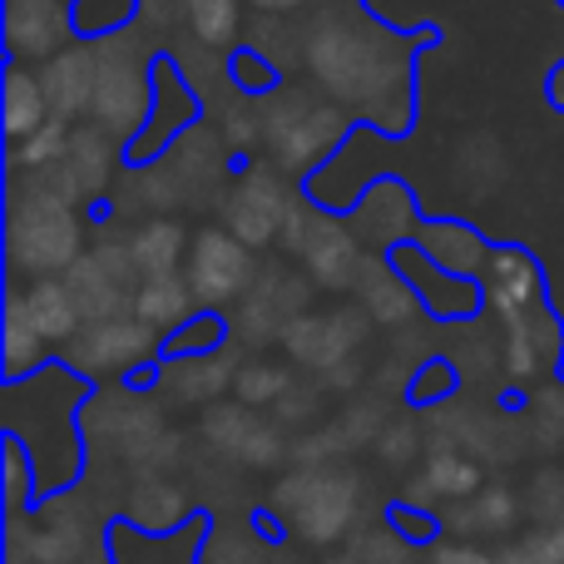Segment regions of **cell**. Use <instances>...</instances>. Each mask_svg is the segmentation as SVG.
<instances>
[{"label":"cell","instance_id":"cell-24","mask_svg":"<svg viewBox=\"0 0 564 564\" xmlns=\"http://www.w3.org/2000/svg\"><path fill=\"white\" fill-rule=\"evenodd\" d=\"M50 99H45V85H40V69L20 65V59H10L6 69V139L15 144V139L35 134L40 124H50Z\"/></svg>","mask_w":564,"mask_h":564},{"label":"cell","instance_id":"cell-9","mask_svg":"<svg viewBox=\"0 0 564 564\" xmlns=\"http://www.w3.org/2000/svg\"><path fill=\"white\" fill-rule=\"evenodd\" d=\"M159 341L164 337L139 317L85 322V332L65 347V361H69V371H89V377H124V371L139 367Z\"/></svg>","mask_w":564,"mask_h":564},{"label":"cell","instance_id":"cell-29","mask_svg":"<svg viewBox=\"0 0 564 564\" xmlns=\"http://www.w3.org/2000/svg\"><path fill=\"white\" fill-rule=\"evenodd\" d=\"M69 129L75 124L50 119L35 134L15 139V144H10V169H15V174H50V169H59V159H65V149H69Z\"/></svg>","mask_w":564,"mask_h":564},{"label":"cell","instance_id":"cell-10","mask_svg":"<svg viewBox=\"0 0 564 564\" xmlns=\"http://www.w3.org/2000/svg\"><path fill=\"white\" fill-rule=\"evenodd\" d=\"M292 208L297 204H292L288 188L278 184L273 169L248 164L243 178L234 184V194L224 198V228L234 238H243L248 248H263V243H273V238H282Z\"/></svg>","mask_w":564,"mask_h":564},{"label":"cell","instance_id":"cell-2","mask_svg":"<svg viewBox=\"0 0 564 564\" xmlns=\"http://www.w3.org/2000/svg\"><path fill=\"white\" fill-rule=\"evenodd\" d=\"M307 69L341 99H361L367 115H377V95H391L397 89V75L381 65L377 40L357 35L351 25H337L327 20L322 30L307 35Z\"/></svg>","mask_w":564,"mask_h":564},{"label":"cell","instance_id":"cell-21","mask_svg":"<svg viewBox=\"0 0 564 564\" xmlns=\"http://www.w3.org/2000/svg\"><path fill=\"white\" fill-rule=\"evenodd\" d=\"M555 357H560V322L550 317V312H530V317L506 327V351H500V361H506L510 381L540 377Z\"/></svg>","mask_w":564,"mask_h":564},{"label":"cell","instance_id":"cell-8","mask_svg":"<svg viewBox=\"0 0 564 564\" xmlns=\"http://www.w3.org/2000/svg\"><path fill=\"white\" fill-rule=\"evenodd\" d=\"M361 332L367 317L361 312H302L288 332H282V347L292 361L312 371H332V381H351V357L361 347Z\"/></svg>","mask_w":564,"mask_h":564},{"label":"cell","instance_id":"cell-7","mask_svg":"<svg viewBox=\"0 0 564 564\" xmlns=\"http://www.w3.org/2000/svg\"><path fill=\"white\" fill-rule=\"evenodd\" d=\"M282 243L302 258L312 282H322V288H357L361 238L347 234L337 218L317 214V208H292L288 228H282Z\"/></svg>","mask_w":564,"mask_h":564},{"label":"cell","instance_id":"cell-17","mask_svg":"<svg viewBox=\"0 0 564 564\" xmlns=\"http://www.w3.org/2000/svg\"><path fill=\"white\" fill-rule=\"evenodd\" d=\"M10 292L20 297L25 317L35 322L40 337H45L50 347H69V341L85 332V312H79V302H75V292H69V282L35 278V282H15Z\"/></svg>","mask_w":564,"mask_h":564},{"label":"cell","instance_id":"cell-6","mask_svg":"<svg viewBox=\"0 0 564 564\" xmlns=\"http://www.w3.org/2000/svg\"><path fill=\"white\" fill-rule=\"evenodd\" d=\"M184 278H188V288H194L198 307L218 312L253 292V253H248V243L234 238L228 228H198L194 243H188Z\"/></svg>","mask_w":564,"mask_h":564},{"label":"cell","instance_id":"cell-1","mask_svg":"<svg viewBox=\"0 0 564 564\" xmlns=\"http://www.w3.org/2000/svg\"><path fill=\"white\" fill-rule=\"evenodd\" d=\"M10 273L35 282L50 273H69L85 258V234L75 218V198L50 174L10 178Z\"/></svg>","mask_w":564,"mask_h":564},{"label":"cell","instance_id":"cell-23","mask_svg":"<svg viewBox=\"0 0 564 564\" xmlns=\"http://www.w3.org/2000/svg\"><path fill=\"white\" fill-rule=\"evenodd\" d=\"M406 234H411V194L397 184H377L357 204V238L391 248V243H406Z\"/></svg>","mask_w":564,"mask_h":564},{"label":"cell","instance_id":"cell-28","mask_svg":"<svg viewBox=\"0 0 564 564\" xmlns=\"http://www.w3.org/2000/svg\"><path fill=\"white\" fill-rule=\"evenodd\" d=\"M421 496L431 500H476L480 496V466L466 451H436L426 460V480H421Z\"/></svg>","mask_w":564,"mask_h":564},{"label":"cell","instance_id":"cell-3","mask_svg":"<svg viewBox=\"0 0 564 564\" xmlns=\"http://www.w3.org/2000/svg\"><path fill=\"white\" fill-rule=\"evenodd\" d=\"M273 510L288 520V530L307 545H332L351 530L357 516V486L337 470H297L273 490Z\"/></svg>","mask_w":564,"mask_h":564},{"label":"cell","instance_id":"cell-14","mask_svg":"<svg viewBox=\"0 0 564 564\" xmlns=\"http://www.w3.org/2000/svg\"><path fill=\"white\" fill-rule=\"evenodd\" d=\"M480 292H486V307L510 327V322L540 312L545 278H540L535 258H530L525 248H496L490 263H486V273H480Z\"/></svg>","mask_w":564,"mask_h":564},{"label":"cell","instance_id":"cell-30","mask_svg":"<svg viewBox=\"0 0 564 564\" xmlns=\"http://www.w3.org/2000/svg\"><path fill=\"white\" fill-rule=\"evenodd\" d=\"M456 520L466 530H480V535H506L520 520V496L510 486H480V496L466 500V510Z\"/></svg>","mask_w":564,"mask_h":564},{"label":"cell","instance_id":"cell-4","mask_svg":"<svg viewBox=\"0 0 564 564\" xmlns=\"http://www.w3.org/2000/svg\"><path fill=\"white\" fill-rule=\"evenodd\" d=\"M149 109H154V65L129 50V40H105L99 45V85H95V105L89 119L99 129H109L115 139L134 144L149 124Z\"/></svg>","mask_w":564,"mask_h":564},{"label":"cell","instance_id":"cell-18","mask_svg":"<svg viewBox=\"0 0 564 564\" xmlns=\"http://www.w3.org/2000/svg\"><path fill=\"white\" fill-rule=\"evenodd\" d=\"M124 516L139 535H178V525L188 516V490L178 480L159 476V470H144V476L129 486V500H124Z\"/></svg>","mask_w":564,"mask_h":564},{"label":"cell","instance_id":"cell-15","mask_svg":"<svg viewBox=\"0 0 564 564\" xmlns=\"http://www.w3.org/2000/svg\"><path fill=\"white\" fill-rule=\"evenodd\" d=\"M40 85H45L50 115L75 124L79 115H89L95 105V85H99V45H69L59 50L50 65H40Z\"/></svg>","mask_w":564,"mask_h":564},{"label":"cell","instance_id":"cell-33","mask_svg":"<svg viewBox=\"0 0 564 564\" xmlns=\"http://www.w3.org/2000/svg\"><path fill=\"white\" fill-rule=\"evenodd\" d=\"M228 75H234L238 85L248 89V95H273V89L282 85V75L268 65L263 55H258V50H238L234 65H228Z\"/></svg>","mask_w":564,"mask_h":564},{"label":"cell","instance_id":"cell-22","mask_svg":"<svg viewBox=\"0 0 564 564\" xmlns=\"http://www.w3.org/2000/svg\"><path fill=\"white\" fill-rule=\"evenodd\" d=\"M416 238H421L416 243L421 253H426L436 268L456 273V278H476V273H486V263H490L486 238L466 224H426Z\"/></svg>","mask_w":564,"mask_h":564},{"label":"cell","instance_id":"cell-34","mask_svg":"<svg viewBox=\"0 0 564 564\" xmlns=\"http://www.w3.org/2000/svg\"><path fill=\"white\" fill-rule=\"evenodd\" d=\"M530 510H535L540 525H560V520H564V470H540Z\"/></svg>","mask_w":564,"mask_h":564},{"label":"cell","instance_id":"cell-25","mask_svg":"<svg viewBox=\"0 0 564 564\" xmlns=\"http://www.w3.org/2000/svg\"><path fill=\"white\" fill-rule=\"evenodd\" d=\"M188 243L194 238L174 224V218H149V224L134 228L129 238V253H134V268L144 278H159V273H178L188 263Z\"/></svg>","mask_w":564,"mask_h":564},{"label":"cell","instance_id":"cell-38","mask_svg":"<svg viewBox=\"0 0 564 564\" xmlns=\"http://www.w3.org/2000/svg\"><path fill=\"white\" fill-rule=\"evenodd\" d=\"M426 564H496V560L480 555V550H470V545H441V550H431Z\"/></svg>","mask_w":564,"mask_h":564},{"label":"cell","instance_id":"cell-31","mask_svg":"<svg viewBox=\"0 0 564 564\" xmlns=\"http://www.w3.org/2000/svg\"><path fill=\"white\" fill-rule=\"evenodd\" d=\"M288 391H292V377L278 361H243L234 371V401H243V406H258V411L278 406Z\"/></svg>","mask_w":564,"mask_h":564},{"label":"cell","instance_id":"cell-27","mask_svg":"<svg viewBox=\"0 0 564 564\" xmlns=\"http://www.w3.org/2000/svg\"><path fill=\"white\" fill-rule=\"evenodd\" d=\"M50 361V341L40 337V327L25 317L20 297L10 292L6 297V377L10 381H25V377H40Z\"/></svg>","mask_w":564,"mask_h":564},{"label":"cell","instance_id":"cell-16","mask_svg":"<svg viewBox=\"0 0 564 564\" xmlns=\"http://www.w3.org/2000/svg\"><path fill=\"white\" fill-rule=\"evenodd\" d=\"M391 263L406 273V282L421 292V302H426V307H436V317H466V312H476L480 302H486V292H480L476 282L446 273V268H431V258L421 253L416 243L397 248V253H391Z\"/></svg>","mask_w":564,"mask_h":564},{"label":"cell","instance_id":"cell-37","mask_svg":"<svg viewBox=\"0 0 564 564\" xmlns=\"http://www.w3.org/2000/svg\"><path fill=\"white\" fill-rule=\"evenodd\" d=\"M381 460L387 466H401V460H411V451H416V431L411 426H387L381 431Z\"/></svg>","mask_w":564,"mask_h":564},{"label":"cell","instance_id":"cell-40","mask_svg":"<svg viewBox=\"0 0 564 564\" xmlns=\"http://www.w3.org/2000/svg\"><path fill=\"white\" fill-rule=\"evenodd\" d=\"M248 6H258L263 15H288V10H297L302 0H248Z\"/></svg>","mask_w":564,"mask_h":564},{"label":"cell","instance_id":"cell-12","mask_svg":"<svg viewBox=\"0 0 564 564\" xmlns=\"http://www.w3.org/2000/svg\"><path fill=\"white\" fill-rule=\"evenodd\" d=\"M204 436L224 451L238 466H278L282 456V436L278 426H268L258 416V406H243V401H218V406L204 411Z\"/></svg>","mask_w":564,"mask_h":564},{"label":"cell","instance_id":"cell-26","mask_svg":"<svg viewBox=\"0 0 564 564\" xmlns=\"http://www.w3.org/2000/svg\"><path fill=\"white\" fill-rule=\"evenodd\" d=\"M234 387V367H224L218 351H188V357H174V371H169V391L188 406H214L218 391Z\"/></svg>","mask_w":564,"mask_h":564},{"label":"cell","instance_id":"cell-19","mask_svg":"<svg viewBox=\"0 0 564 564\" xmlns=\"http://www.w3.org/2000/svg\"><path fill=\"white\" fill-rule=\"evenodd\" d=\"M194 307H198V297L184 273H159V278L134 282V317L149 322L159 337H174L178 327H188Z\"/></svg>","mask_w":564,"mask_h":564},{"label":"cell","instance_id":"cell-5","mask_svg":"<svg viewBox=\"0 0 564 564\" xmlns=\"http://www.w3.org/2000/svg\"><path fill=\"white\" fill-rule=\"evenodd\" d=\"M341 115L312 95H282L263 109V149L282 169H312L341 139Z\"/></svg>","mask_w":564,"mask_h":564},{"label":"cell","instance_id":"cell-36","mask_svg":"<svg viewBox=\"0 0 564 564\" xmlns=\"http://www.w3.org/2000/svg\"><path fill=\"white\" fill-rule=\"evenodd\" d=\"M520 560L525 564H564V520L560 525H540L535 535L520 545Z\"/></svg>","mask_w":564,"mask_h":564},{"label":"cell","instance_id":"cell-20","mask_svg":"<svg viewBox=\"0 0 564 564\" xmlns=\"http://www.w3.org/2000/svg\"><path fill=\"white\" fill-rule=\"evenodd\" d=\"M361 288V307H367L371 322H387V327H401V322H416V312L426 307L421 292L406 282L397 263H361L357 273Z\"/></svg>","mask_w":564,"mask_h":564},{"label":"cell","instance_id":"cell-11","mask_svg":"<svg viewBox=\"0 0 564 564\" xmlns=\"http://www.w3.org/2000/svg\"><path fill=\"white\" fill-rule=\"evenodd\" d=\"M75 6L65 0H10L6 6V45L20 65H50L59 50L75 45Z\"/></svg>","mask_w":564,"mask_h":564},{"label":"cell","instance_id":"cell-35","mask_svg":"<svg viewBox=\"0 0 564 564\" xmlns=\"http://www.w3.org/2000/svg\"><path fill=\"white\" fill-rule=\"evenodd\" d=\"M218 341H224V322H218L214 312H204L198 327H178L174 337H169V351H174V357H188V351H214Z\"/></svg>","mask_w":564,"mask_h":564},{"label":"cell","instance_id":"cell-41","mask_svg":"<svg viewBox=\"0 0 564 564\" xmlns=\"http://www.w3.org/2000/svg\"><path fill=\"white\" fill-rule=\"evenodd\" d=\"M10 564H40V560H20V555H15V560H10Z\"/></svg>","mask_w":564,"mask_h":564},{"label":"cell","instance_id":"cell-42","mask_svg":"<svg viewBox=\"0 0 564 564\" xmlns=\"http://www.w3.org/2000/svg\"><path fill=\"white\" fill-rule=\"evenodd\" d=\"M65 6H79V0H65Z\"/></svg>","mask_w":564,"mask_h":564},{"label":"cell","instance_id":"cell-32","mask_svg":"<svg viewBox=\"0 0 564 564\" xmlns=\"http://www.w3.org/2000/svg\"><path fill=\"white\" fill-rule=\"evenodd\" d=\"M178 10L204 45H234L238 40V0H184Z\"/></svg>","mask_w":564,"mask_h":564},{"label":"cell","instance_id":"cell-13","mask_svg":"<svg viewBox=\"0 0 564 564\" xmlns=\"http://www.w3.org/2000/svg\"><path fill=\"white\" fill-rule=\"evenodd\" d=\"M115 164H119L115 134L99 124H79V129H69V149H65V159H59L55 178L75 204H95V198H105L109 184H115Z\"/></svg>","mask_w":564,"mask_h":564},{"label":"cell","instance_id":"cell-39","mask_svg":"<svg viewBox=\"0 0 564 564\" xmlns=\"http://www.w3.org/2000/svg\"><path fill=\"white\" fill-rule=\"evenodd\" d=\"M545 95H550V105H555V109H564V65H555L545 75Z\"/></svg>","mask_w":564,"mask_h":564}]
</instances>
